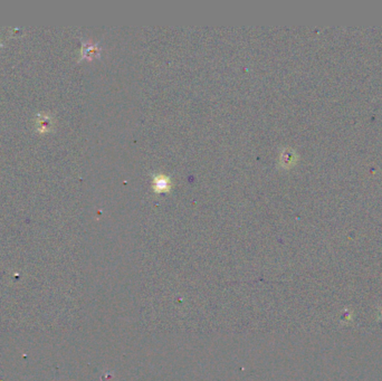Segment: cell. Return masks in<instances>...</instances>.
<instances>
[{
  "label": "cell",
  "instance_id": "obj_1",
  "mask_svg": "<svg viewBox=\"0 0 382 381\" xmlns=\"http://www.w3.org/2000/svg\"><path fill=\"white\" fill-rule=\"evenodd\" d=\"M171 179L165 175H157L153 178V189L157 192H165L170 190Z\"/></svg>",
  "mask_w": 382,
  "mask_h": 381
}]
</instances>
